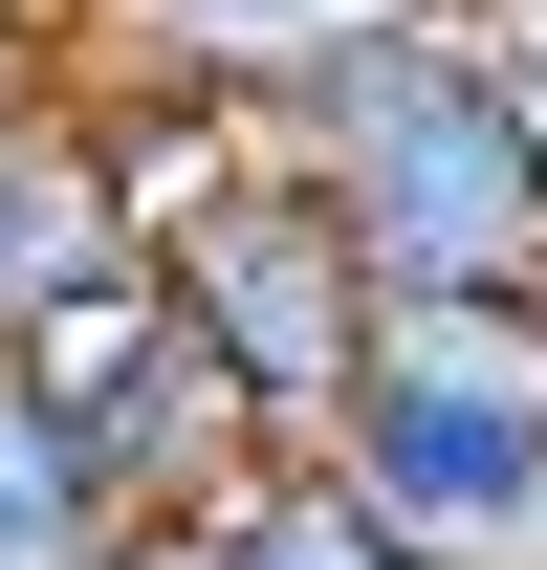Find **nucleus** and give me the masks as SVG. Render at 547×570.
Returning <instances> with one entry per match:
<instances>
[{"instance_id": "6", "label": "nucleus", "mask_w": 547, "mask_h": 570, "mask_svg": "<svg viewBox=\"0 0 547 570\" xmlns=\"http://www.w3.org/2000/svg\"><path fill=\"white\" fill-rule=\"evenodd\" d=\"M110 549H132V504L88 483L67 395H22V373H0V570H110Z\"/></svg>"}, {"instance_id": "8", "label": "nucleus", "mask_w": 547, "mask_h": 570, "mask_svg": "<svg viewBox=\"0 0 547 570\" xmlns=\"http://www.w3.org/2000/svg\"><path fill=\"white\" fill-rule=\"evenodd\" d=\"M67 67V0H0V88H44Z\"/></svg>"}, {"instance_id": "7", "label": "nucleus", "mask_w": 547, "mask_h": 570, "mask_svg": "<svg viewBox=\"0 0 547 570\" xmlns=\"http://www.w3.org/2000/svg\"><path fill=\"white\" fill-rule=\"evenodd\" d=\"M198 549H219V570H416V527L350 483V461H263V483L219 504Z\"/></svg>"}, {"instance_id": "3", "label": "nucleus", "mask_w": 547, "mask_h": 570, "mask_svg": "<svg viewBox=\"0 0 547 570\" xmlns=\"http://www.w3.org/2000/svg\"><path fill=\"white\" fill-rule=\"evenodd\" d=\"M153 285H176V330L241 373V417H263L285 461H329V439H350V373H372V330H395V285L350 264V219L307 198L285 154L241 176V198L176 219V242H153Z\"/></svg>"}, {"instance_id": "4", "label": "nucleus", "mask_w": 547, "mask_h": 570, "mask_svg": "<svg viewBox=\"0 0 547 570\" xmlns=\"http://www.w3.org/2000/svg\"><path fill=\"white\" fill-rule=\"evenodd\" d=\"M395 22H438V0H67V67H153V88H241V110H285L307 67L395 45Z\"/></svg>"}, {"instance_id": "1", "label": "nucleus", "mask_w": 547, "mask_h": 570, "mask_svg": "<svg viewBox=\"0 0 547 570\" xmlns=\"http://www.w3.org/2000/svg\"><path fill=\"white\" fill-rule=\"evenodd\" d=\"M285 176L350 219V264L395 307H526L547 285V110L460 0L285 88Z\"/></svg>"}, {"instance_id": "5", "label": "nucleus", "mask_w": 547, "mask_h": 570, "mask_svg": "<svg viewBox=\"0 0 547 570\" xmlns=\"http://www.w3.org/2000/svg\"><path fill=\"white\" fill-rule=\"evenodd\" d=\"M88 264H132V219H110V154H88V88H0V330L22 307H67Z\"/></svg>"}, {"instance_id": "9", "label": "nucleus", "mask_w": 547, "mask_h": 570, "mask_svg": "<svg viewBox=\"0 0 547 570\" xmlns=\"http://www.w3.org/2000/svg\"><path fill=\"white\" fill-rule=\"evenodd\" d=\"M481 45H504V67H526V110H547V0H460Z\"/></svg>"}, {"instance_id": "2", "label": "nucleus", "mask_w": 547, "mask_h": 570, "mask_svg": "<svg viewBox=\"0 0 547 570\" xmlns=\"http://www.w3.org/2000/svg\"><path fill=\"white\" fill-rule=\"evenodd\" d=\"M0 373H22V395H67L88 483L132 504V527H219V504L285 461V439L241 417V373L176 330V285H153V264H88L67 307H22V330H0Z\"/></svg>"}, {"instance_id": "10", "label": "nucleus", "mask_w": 547, "mask_h": 570, "mask_svg": "<svg viewBox=\"0 0 547 570\" xmlns=\"http://www.w3.org/2000/svg\"><path fill=\"white\" fill-rule=\"evenodd\" d=\"M110 570H219V549H198V527H132V549H110Z\"/></svg>"}]
</instances>
